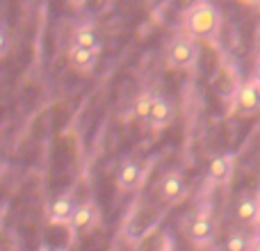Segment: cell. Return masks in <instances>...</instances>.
<instances>
[{"instance_id":"obj_1","label":"cell","mask_w":260,"mask_h":251,"mask_svg":"<svg viewBox=\"0 0 260 251\" xmlns=\"http://www.w3.org/2000/svg\"><path fill=\"white\" fill-rule=\"evenodd\" d=\"M221 30V12L212 0H194L183 14V32L197 41H212Z\"/></svg>"},{"instance_id":"obj_2","label":"cell","mask_w":260,"mask_h":251,"mask_svg":"<svg viewBox=\"0 0 260 251\" xmlns=\"http://www.w3.org/2000/svg\"><path fill=\"white\" fill-rule=\"evenodd\" d=\"M165 59L171 69L192 71L199 62V41L194 39V37H189L187 32L180 30L178 35H174L169 39V44H167Z\"/></svg>"},{"instance_id":"obj_3","label":"cell","mask_w":260,"mask_h":251,"mask_svg":"<svg viewBox=\"0 0 260 251\" xmlns=\"http://www.w3.org/2000/svg\"><path fill=\"white\" fill-rule=\"evenodd\" d=\"M185 233L192 240L194 247L206 249L215 240V219H212L210 206H199L185 222Z\"/></svg>"},{"instance_id":"obj_4","label":"cell","mask_w":260,"mask_h":251,"mask_svg":"<svg viewBox=\"0 0 260 251\" xmlns=\"http://www.w3.org/2000/svg\"><path fill=\"white\" fill-rule=\"evenodd\" d=\"M153 192H155L157 203H162V206H171V203H176L185 194V174H183V169H178V167L167 169L165 174L160 176V180H157V185H155Z\"/></svg>"},{"instance_id":"obj_5","label":"cell","mask_w":260,"mask_h":251,"mask_svg":"<svg viewBox=\"0 0 260 251\" xmlns=\"http://www.w3.org/2000/svg\"><path fill=\"white\" fill-rule=\"evenodd\" d=\"M76 206H78L76 187L64 190V192L57 194V197L48 203V208H46V219H48V224L50 226H69Z\"/></svg>"},{"instance_id":"obj_6","label":"cell","mask_w":260,"mask_h":251,"mask_svg":"<svg viewBox=\"0 0 260 251\" xmlns=\"http://www.w3.org/2000/svg\"><path fill=\"white\" fill-rule=\"evenodd\" d=\"M101 222V210L96 206L94 199H82L78 201L76 210L71 215V222H69V229H71L73 235H85L89 231H94Z\"/></svg>"},{"instance_id":"obj_7","label":"cell","mask_w":260,"mask_h":251,"mask_svg":"<svg viewBox=\"0 0 260 251\" xmlns=\"http://www.w3.org/2000/svg\"><path fill=\"white\" fill-rule=\"evenodd\" d=\"M144 180V165L139 160H123L117 169L114 183L119 192H135Z\"/></svg>"},{"instance_id":"obj_8","label":"cell","mask_w":260,"mask_h":251,"mask_svg":"<svg viewBox=\"0 0 260 251\" xmlns=\"http://www.w3.org/2000/svg\"><path fill=\"white\" fill-rule=\"evenodd\" d=\"M233 110L242 117H251V114L260 112V96L258 89L253 85V80H247L235 89V99H233Z\"/></svg>"},{"instance_id":"obj_9","label":"cell","mask_w":260,"mask_h":251,"mask_svg":"<svg viewBox=\"0 0 260 251\" xmlns=\"http://www.w3.org/2000/svg\"><path fill=\"white\" fill-rule=\"evenodd\" d=\"M233 169H235V158L231 153H219V155H215L208 162V180L215 185H221L233 176Z\"/></svg>"},{"instance_id":"obj_10","label":"cell","mask_w":260,"mask_h":251,"mask_svg":"<svg viewBox=\"0 0 260 251\" xmlns=\"http://www.w3.org/2000/svg\"><path fill=\"white\" fill-rule=\"evenodd\" d=\"M171 119H174V105L169 103V99L157 94L155 103H153V108H151V114H148L146 125L153 130H162L171 123Z\"/></svg>"},{"instance_id":"obj_11","label":"cell","mask_w":260,"mask_h":251,"mask_svg":"<svg viewBox=\"0 0 260 251\" xmlns=\"http://www.w3.org/2000/svg\"><path fill=\"white\" fill-rule=\"evenodd\" d=\"M235 217L244 226H256L260 222V201L251 194H244L235 203Z\"/></svg>"},{"instance_id":"obj_12","label":"cell","mask_w":260,"mask_h":251,"mask_svg":"<svg viewBox=\"0 0 260 251\" xmlns=\"http://www.w3.org/2000/svg\"><path fill=\"white\" fill-rule=\"evenodd\" d=\"M96 62H99V50L80 48V46H71V48H69V64H71V69H76V71H80V73L94 71Z\"/></svg>"},{"instance_id":"obj_13","label":"cell","mask_w":260,"mask_h":251,"mask_svg":"<svg viewBox=\"0 0 260 251\" xmlns=\"http://www.w3.org/2000/svg\"><path fill=\"white\" fill-rule=\"evenodd\" d=\"M71 46H80V48H89V50H101V35H99V30H96L94 25H89V23L76 27Z\"/></svg>"},{"instance_id":"obj_14","label":"cell","mask_w":260,"mask_h":251,"mask_svg":"<svg viewBox=\"0 0 260 251\" xmlns=\"http://www.w3.org/2000/svg\"><path fill=\"white\" fill-rule=\"evenodd\" d=\"M253 238L242 229H233L224 240V251H251Z\"/></svg>"},{"instance_id":"obj_15","label":"cell","mask_w":260,"mask_h":251,"mask_svg":"<svg viewBox=\"0 0 260 251\" xmlns=\"http://www.w3.org/2000/svg\"><path fill=\"white\" fill-rule=\"evenodd\" d=\"M155 91H151V89H144L142 94L135 99V103H133V114L139 119L142 123H146L148 121V114H151V108H153V103H155Z\"/></svg>"},{"instance_id":"obj_16","label":"cell","mask_w":260,"mask_h":251,"mask_svg":"<svg viewBox=\"0 0 260 251\" xmlns=\"http://www.w3.org/2000/svg\"><path fill=\"white\" fill-rule=\"evenodd\" d=\"M9 46H12V41H9V35L0 27V59L3 57H7V53H9Z\"/></svg>"},{"instance_id":"obj_17","label":"cell","mask_w":260,"mask_h":251,"mask_svg":"<svg viewBox=\"0 0 260 251\" xmlns=\"http://www.w3.org/2000/svg\"><path fill=\"white\" fill-rule=\"evenodd\" d=\"M39 251H69V247H57V244H53V242H41V247Z\"/></svg>"},{"instance_id":"obj_18","label":"cell","mask_w":260,"mask_h":251,"mask_svg":"<svg viewBox=\"0 0 260 251\" xmlns=\"http://www.w3.org/2000/svg\"><path fill=\"white\" fill-rule=\"evenodd\" d=\"M0 251H18V249L14 247L9 238H3V235H0Z\"/></svg>"},{"instance_id":"obj_19","label":"cell","mask_w":260,"mask_h":251,"mask_svg":"<svg viewBox=\"0 0 260 251\" xmlns=\"http://www.w3.org/2000/svg\"><path fill=\"white\" fill-rule=\"evenodd\" d=\"M251 78H258V80H260V57L256 59V64H253V76Z\"/></svg>"},{"instance_id":"obj_20","label":"cell","mask_w":260,"mask_h":251,"mask_svg":"<svg viewBox=\"0 0 260 251\" xmlns=\"http://www.w3.org/2000/svg\"><path fill=\"white\" fill-rule=\"evenodd\" d=\"M251 251H260V235H256V238H253V247H251Z\"/></svg>"},{"instance_id":"obj_21","label":"cell","mask_w":260,"mask_h":251,"mask_svg":"<svg viewBox=\"0 0 260 251\" xmlns=\"http://www.w3.org/2000/svg\"><path fill=\"white\" fill-rule=\"evenodd\" d=\"M251 80H253V85H256V89H258V96H260V80H258V78H251Z\"/></svg>"},{"instance_id":"obj_22","label":"cell","mask_w":260,"mask_h":251,"mask_svg":"<svg viewBox=\"0 0 260 251\" xmlns=\"http://www.w3.org/2000/svg\"><path fill=\"white\" fill-rule=\"evenodd\" d=\"M244 3H258V0H244Z\"/></svg>"}]
</instances>
